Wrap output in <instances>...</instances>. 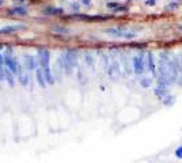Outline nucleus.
<instances>
[{
	"instance_id": "f257e3e1",
	"label": "nucleus",
	"mask_w": 182,
	"mask_h": 163,
	"mask_svg": "<svg viewBox=\"0 0 182 163\" xmlns=\"http://www.w3.org/2000/svg\"><path fill=\"white\" fill-rule=\"evenodd\" d=\"M38 58H40V64L42 67V72H44L45 80L48 84H53V76L50 72V65H49V50L45 48L38 49Z\"/></svg>"
},
{
	"instance_id": "bb28decb",
	"label": "nucleus",
	"mask_w": 182,
	"mask_h": 163,
	"mask_svg": "<svg viewBox=\"0 0 182 163\" xmlns=\"http://www.w3.org/2000/svg\"><path fill=\"white\" fill-rule=\"evenodd\" d=\"M178 29H179V31H182V25H179V26H178Z\"/></svg>"
},
{
	"instance_id": "39448f33",
	"label": "nucleus",
	"mask_w": 182,
	"mask_h": 163,
	"mask_svg": "<svg viewBox=\"0 0 182 163\" xmlns=\"http://www.w3.org/2000/svg\"><path fill=\"white\" fill-rule=\"evenodd\" d=\"M147 65H148V69H150V72L151 74H154V75H158L156 72V67H155V58H154V54H152L151 52L147 54Z\"/></svg>"
},
{
	"instance_id": "a211bd4d",
	"label": "nucleus",
	"mask_w": 182,
	"mask_h": 163,
	"mask_svg": "<svg viewBox=\"0 0 182 163\" xmlns=\"http://www.w3.org/2000/svg\"><path fill=\"white\" fill-rule=\"evenodd\" d=\"M53 31H56V33H61V34H65V33H68L67 29H62V27H60V26H54L53 27Z\"/></svg>"
},
{
	"instance_id": "aec40b11",
	"label": "nucleus",
	"mask_w": 182,
	"mask_h": 163,
	"mask_svg": "<svg viewBox=\"0 0 182 163\" xmlns=\"http://www.w3.org/2000/svg\"><path fill=\"white\" fill-rule=\"evenodd\" d=\"M166 8L169 10V11H173V10H177L178 8V3H170Z\"/></svg>"
},
{
	"instance_id": "cd10ccee",
	"label": "nucleus",
	"mask_w": 182,
	"mask_h": 163,
	"mask_svg": "<svg viewBox=\"0 0 182 163\" xmlns=\"http://www.w3.org/2000/svg\"><path fill=\"white\" fill-rule=\"evenodd\" d=\"M1 4H3V0H0V6H1Z\"/></svg>"
},
{
	"instance_id": "dca6fc26",
	"label": "nucleus",
	"mask_w": 182,
	"mask_h": 163,
	"mask_svg": "<svg viewBox=\"0 0 182 163\" xmlns=\"http://www.w3.org/2000/svg\"><path fill=\"white\" fill-rule=\"evenodd\" d=\"M19 82H21V84H22V86H26V84H29V76L25 75V74H21V75H19Z\"/></svg>"
},
{
	"instance_id": "a878e982",
	"label": "nucleus",
	"mask_w": 182,
	"mask_h": 163,
	"mask_svg": "<svg viewBox=\"0 0 182 163\" xmlns=\"http://www.w3.org/2000/svg\"><path fill=\"white\" fill-rule=\"evenodd\" d=\"M83 3H84L86 6H89L90 4V0H83Z\"/></svg>"
},
{
	"instance_id": "f3484780",
	"label": "nucleus",
	"mask_w": 182,
	"mask_h": 163,
	"mask_svg": "<svg viewBox=\"0 0 182 163\" xmlns=\"http://www.w3.org/2000/svg\"><path fill=\"white\" fill-rule=\"evenodd\" d=\"M174 155H175V158H177V159H182V146H179V147L175 148Z\"/></svg>"
},
{
	"instance_id": "f8f14e48",
	"label": "nucleus",
	"mask_w": 182,
	"mask_h": 163,
	"mask_svg": "<svg viewBox=\"0 0 182 163\" xmlns=\"http://www.w3.org/2000/svg\"><path fill=\"white\" fill-rule=\"evenodd\" d=\"M164 106H173L175 103V97L174 95H167V97L163 99Z\"/></svg>"
},
{
	"instance_id": "9d476101",
	"label": "nucleus",
	"mask_w": 182,
	"mask_h": 163,
	"mask_svg": "<svg viewBox=\"0 0 182 163\" xmlns=\"http://www.w3.org/2000/svg\"><path fill=\"white\" fill-rule=\"evenodd\" d=\"M23 26H5L3 29H0V33H14V31H18V30H22Z\"/></svg>"
},
{
	"instance_id": "9b49d317",
	"label": "nucleus",
	"mask_w": 182,
	"mask_h": 163,
	"mask_svg": "<svg viewBox=\"0 0 182 163\" xmlns=\"http://www.w3.org/2000/svg\"><path fill=\"white\" fill-rule=\"evenodd\" d=\"M62 10L61 8H53V7H48V8L44 10V14L46 15H56V14H61Z\"/></svg>"
},
{
	"instance_id": "393cba45",
	"label": "nucleus",
	"mask_w": 182,
	"mask_h": 163,
	"mask_svg": "<svg viewBox=\"0 0 182 163\" xmlns=\"http://www.w3.org/2000/svg\"><path fill=\"white\" fill-rule=\"evenodd\" d=\"M3 64H4V56L0 54V65H3Z\"/></svg>"
},
{
	"instance_id": "4468645a",
	"label": "nucleus",
	"mask_w": 182,
	"mask_h": 163,
	"mask_svg": "<svg viewBox=\"0 0 182 163\" xmlns=\"http://www.w3.org/2000/svg\"><path fill=\"white\" fill-rule=\"evenodd\" d=\"M10 14H21V15H25L26 14V8H23V7H15L10 11Z\"/></svg>"
},
{
	"instance_id": "4be33fe9",
	"label": "nucleus",
	"mask_w": 182,
	"mask_h": 163,
	"mask_svg": "<svg viewBox=\"0 0 182 163\" xmlns=\"http://www.w3.org/2000/svg\"><path fill=\"white\" fill-rule=\"evenodd\" d=\"M86 58H87V64H93V57L90 54H86Z\"/></svg>"
},
{
	"instance_id": "ddd939ff",
	"label": "nucleus",
	"mask_w": 182,
	"mask_h": 163,
	"mask_svg": "<svg viewBox=\"0 0 182 163\" xmlns=\"http://www.w3.org/2000/svg\"><path fill=\"white\" fill-rule=\"evenodd\" d=\"M151 84H152V79H151V78H143V79L140 80V86L144 87V88L151 87Z\"/></svg>"
},
{
	"instance_id": "20e7f679",
	"label": "nucleus",
	"mask_w": 182,
	"mask_h": 163,
	"mask_svg": "<svg viewBox=\"0 0 182 163\" xmlns=\"http://www.w3.org/2000/svg\"><path fill=\"white\" fill-rule=\"evenodd\" d=\"M132 65H133V71L136 75H141L143 72H144V60H143L141 54L135 56L132 58Z\"/></svg>"
},
{
	"instance_id": "b1692460",
	"label": "nucleus",
	"mask_w": 182,
	"mask_h": 163,
	"mask_svg": "<svg viewBox=\"0 0 182 163\" xmlns=\"http://www.w3.org/2000/svg\"><path fill=\"white\" fill-rule=\"evenodd\" d=\"M148 6H155V0H147L146 1Z\"/></svg>"
},
{
	"instance_id": "6e6552de",
	"label": "nucleus",
	"mask_w": 182,
	"mask_h": 163,
	"mask_svg": "<svg viewBox=\"0 0 182 163\" xmlns=\"http://www.w3.org/2000/svg\"><path fill=\"white\" fill-rule=\"evenodd\" d=\"M25 64H26L27 69H34V68H36V60H34V56L26 54V56H25Z\"/></svg>"
},
{
	"instance_id": "0eeeda50",
	"label": "nucleus",
	"mask_w": 182,
	"mask_h": 163,
	"mask_svg": "<svg viewBox=\"0 0 182 163\" xmlns=\"http://www.w3.org/2000/svg\"><path fill=\"white\" fill-rule=\"evenodd\" d=\"M109 75L111 78H118L120 76V67H118V63L117 61H113L111 65L109 67Z\"/></svg>"
},
{
	"instance_id": "423d86ee",
	"label": "nucleus",
	"mask_w": 182,
	"mask_h": 163,
	"mask_svg": "<svg viewBox=\"0 0 182 163\" xmlns=\"http://www.w3.org/2000/svg\"><path fill=\"white\" fill-rule=\"evenodd\" d=\"M154 95H155L156 98H159V99L163 101L164 98L169 95V93H167V87H162V86L155 87V88H154Z\"/></svg>"
},
{
	"instance_id": "1a4fd4ad",
	"label": "nucleus",
	"mask_w": 182,
	"mask_h": 163,
	"mask_svg": "<svg viewBox=\"0 0 182 163\" xmlns=\"http://www.w3.org/2000/svg\"><path fill=\"white\" fill-rule=\"evenodd\" d=\"M36 74H37V79H38V83H40V86H41V87H45V86H46V80H45V76H44V72H42V69H41V68H37Z\"/></svg>"
},
{
	"instance_id": "6ab92c4d",
	"label": "nucleus",
	"mask_w": 182,
	"mask_h": 163,
	"mask_svg": "<svg viewBox=\"0 0 182 163\" xmlns=\"http://www.w3.org/2000/svg\"><path fill=\"white\" fill-rule=\"evenodd\" d=\"M118 7H120L118 3H107V8H110V10H114V11H115Z\"/></svg>"
},
{
	"instance_id": "7ed1b4c3",
	"label": "nucleus",
	"mask_w": 182,
	"mask_h": 163,
	"mask_svg": "<svg viewBox=\"0 0 182 163\" xmlns=\"http://www.w3.org/2000/svg\"><path fill=\"white\" fill-rule=\"evenodd\" d=\"M4 64L7 65V68L10 69V72L14 74V75L19 76L21 74H22V72H21V68H19L18 61H16L14 57H11V56H4Z\"/></svg>"
},
{
	"instance_id": "412c9836",
	"label": "nucleus",
	"mask_w": 182,
	"mask_h": 163,
	"mask_svg": "<svg viewBox=\"0 0 182 163\" xmlns=\"http://www.w3.org/2000/svg\"><path fill=\"white\" fill-rule=\"evenodd\" d=\"M5 79V74H4V69H3V65H0V82H3Z\"/></svg>"
},
{
	"instance_id": "5701e85b",
	"label": "nucleus",
	"mask_w": 182,
	"mask_h": 163,
	"mask_svg": "<svg viewBox=\"0 0 182 163\" xmlns=\"http://www.w3.org/2000/svg\"><path fill=\"white\" fill-rule=\"evenodd\" d=\"M72 8L75 10V11H78V10L80 8V6L78 4V3H72Z\"/></svg>"
},
{
	"instance_id": "f03ea898",
	"label": "nucleus",
	"mask_w": 182,
	"mask_h": 163,
	"mask_svg": "<svg viewBox=\"0 0 182 163\" xmlns=\"http://www.w3.org/2000/svg\"><path fill=\"white\" fill-rule=\"evenodd\" d=\"M62 64L67 72H72V68L76 65V52L73 50H67L62 56Z\"/></svg>"
},
{
	"instance_id": "2eb2a0df",
	"label": "nucleus",
	"mask_w": 182,
	"mask_h": 163,
	"mask_svg": "<svg viewBox=\"0 0 182 163\" xmlns=\"http://www.w3.org/2000/svg\"><path fill=\"white\" fill-rule=\"evenodd\" d=\"M4 74H5V78H7V80H8L10 86H14V74H11V72H10V69L4 71Z\"/></svg>"
}]
</instances>
